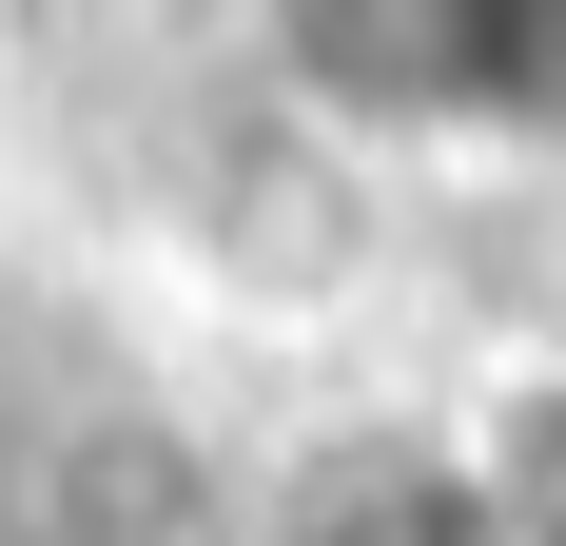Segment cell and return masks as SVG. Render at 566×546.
<instances>
[{"label": "cell", "instance_id": "1", "mask_svg": "<svg viewBox=\"0 0 566 546\" xmlns=\"http://www.w3.org/2000/svg\"><path fill=\"white\" fill-rule=\"evenodd\" d=\"M509 527L566 546V390H527V430H509Z\"/></svg>", "mask_w": 566, "mask_h": 546}]
</instances>
